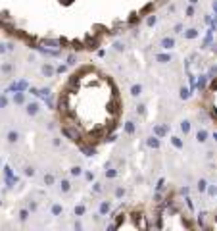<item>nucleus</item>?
Here are the masks:
<instances>
[{
	"mask_svg": "<svg viewBox=\"0 0 217 231\" xmlns=\"http://www.w3.org/2000/svg\"><path fill=\"white\" fill-rule=\"evenodd\" d=\"M10 141H12V143H14V141H18V135H15V133H10Z\"/></svg>",
	"mask_w": 217,
	"mask_h": 231,
	"instance_id": "f257e3e1",
	"label": "nucleus"
},
{
	"mask_svg": "<svg viewBox=\"0 0 217 231\" xmlns=\"http://www.w3.org/2000/svg\"><path fill=\"white\" fill-rule=\"evenodd\" d=\"M46 183H48V185H50V183H54V177H52V175H46Z\"/></svg>",
	"mask_w": 217,
	"mask_h": 231,
	"instance_id": "f03ea898",
	"label": "nucleus"
}]
</instances>
